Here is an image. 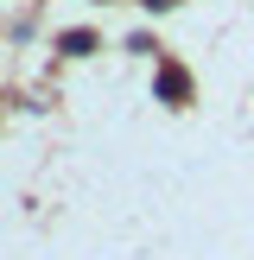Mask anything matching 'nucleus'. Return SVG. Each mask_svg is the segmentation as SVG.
I'll return each instance as SVG.
<instances>
[{
	"label": "nucleus",
	"instance_id": "1",
	"mask_svg": "<svg viewBox=\"0 0 254 260\" xmlns=\"http://www.w3.org/2000/svg\"><path fill=\"white\" fill-rule=\"evenodd\" d=\"M159 89H165L172 102H184V89H190V83H184V70H159Z\"/></svg>",
	"mask_w": 254,
	"mask_h": 260
}]
</instances>
